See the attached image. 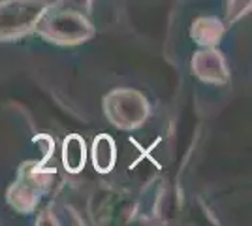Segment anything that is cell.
Returning a JSON list of instances; mask_svg holds the SVG:
<instances>
[{"label": "cell", "mask_w": 252, "mask_h": 226, "mask_svg": "<svg viewBox=\"0 0 252 226\" xmlns=\"http://www.w3.org/2000/svg\"><path fill=\"white\" fill-rule=\"evenodd\" d=\"M85 162V147L79 138H70L64 145V164L72 172H77Z\"/></svg>", "instance_id": "cell-1"}, {"label": "cell", "mask_w": 252, "mask_h": 226, "mask_svg": "<svg viewBox=\"0 0 252 226\" xmlns=\"http://www.w3.org/2000/svg\"><path fill=\"white\" fill-rule=\"evenodd\" d=\"M105 147H107V149H104V138L96 141L94 164H96V168H100V170H104V172L109 170V166H111V162H113V157H115V151L111 147V143H107Z\"/></svg>", "instance_id": "cell-2"}]
</instances>
